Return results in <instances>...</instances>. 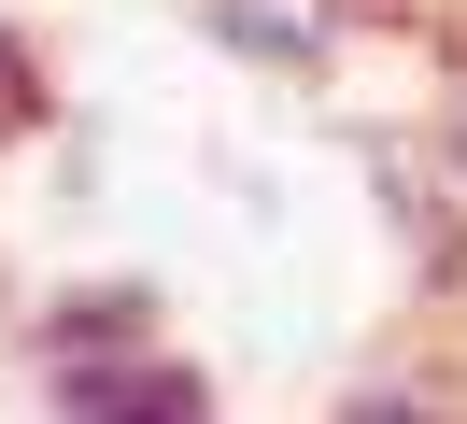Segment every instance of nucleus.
Returning <instances> with one entry per match:
<instances>
[{
	"mask_svg": "<svg viewBox=\"0 0 467 424\" xmlns=\"http://www.w3.org/2000/svg\"><path fill=\"white\" fill-rule=\"evenodd\" d=\"M227 28H241V43H284V57H312V15H297V0H227Z\"/></svg>",
	"mask_w": 467,
	"mask_h": 424,
	"instance_id": "obj_1",
	"label": "nucleus"
},
{
	"mask_svg": "<svg viewBox=\"0 0 467 424\" xmlns=\"http://www.w3.org/2000/svg\"><path fill=\"white\" fill-rule=\"evenodd\" d=\"M354 424H425V410H354Z\"/></svg>",
	"mask_w": 467,
	"mask_h": 424,
	"instance_id": "obj_2",
	"label": "nucleus"
}]
</instances>
